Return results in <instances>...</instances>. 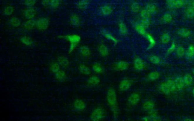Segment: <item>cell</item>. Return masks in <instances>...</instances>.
I'll return each mask as SVG.
<instances>
[{
	"label": "cell",
	"mask_w": 194,
	"mask_h": 121,
	"mask_svg": "<svg viewBox=\"0 0 194 121\" xmlns=\"http://www.w3.org/2000/svg\"><path fill=\"white\" fill-rule=\"evenodd\" d=\"M106 100L107 104L113 113V116L115 118L118 117L119 110L117 95L115 90L113 88H110L107 91Z\"/></svg>",
	"instance_id": "6da1fadb"
},
{
	"label": "cell",
	"mask_w": 194,
	"mask_h": 121,
	"mask_svg": "<svg viewBox=\"0 0 194 121\" xmlns=\"http://www.w3.org/2000/svg\"><path fill=\"white\" fill-rule=\"evenodd\" d=\"M105 111L102 107H98L93 109L91 113L90 118L91 120L99 121L102 120L105 117Z\"/></svg>",
	"instance_id": "7a4b0ae2"
},
{
	"label": "cell",
	"mask_w": 194,
	"mask_h": 121,
	"mask_svg": "<svg viewBox=\"0 0 194 121\" xmlns=\"http://www.w3.org/2000/svg\"><path fill=\"white\" fill-rule=\"evenodd\" d=\"M50 20L46 18H41L36 20L35 27L39 30H46L49 27Z\"/></svg>",
	"instance_id": "3957f363"
},
{
	"label": "cell",
	"mask_w": 194,
	"mask_h": 121,
	"mask_svg": "<svg viewBox=\"0 0 194 121\" xmlns=\"http://www.w3.org/2000/svg\"><path fill=\"white\" fill-rule=\"evenodd\" d=\"M141 99L140 95L137 92L132 93L129 95L127 99V102L131 106H135L139 104Z\"/></svg>",
	"instance_id": "277c9868"
},
{
	"label": "cell",
	"mask_w": 194,
	"mask_h": 121,
	"mask_svg": "<svg viewBox=\"0 0 194 121\" xmlns=\"http://www.w3.org/2000/svg\"><path fill=\"white\" fill-rule=\"evenodd\" d=\"M132 84L131 80L127 78L122 79L119 84V91L122 92H127L131 88Z\"/></svg>",
	"instance_id": "5b68a950"
},
{
	"label": "cell",
	"mask_w": 194,
	"mask_h": 121,
	"mask_svg": "<svg viewBox=\"0 0 194 121\" xmlns=\"http://www.w3.org/2000/svg\"><path fill=\"white\" fill-rule=\"evenodd\" d=\"M23 16L27 20H31L34 18L37 15V11L33 7H28L24 10Z\"/></svg>",
	"instance_id": "8992f818"
},
{
	"label": "cell",
	"mask_w": 194,
	"mask_h": 121,
	"mask_svg": "<svg viewBox=\"0 0 194 121\" xmlns=\"http://www.w3.org/2000/svg\"><path fill=\"white\" fill-rule=\"evenodd\" d=\"M134 68L138 71H142L145 68L144 62L140 58H136L134 61Z\"/></svg>",
	"instance_id": "52a82bcc"
},
{
	"label": "cell",
	"mask_w": 194,
	"mask_h": 121,
	"mask_svg": "<svg viewBox=\"0 0 194 121\" xmlns=\"http://www.w3.org/2000/svg\"><path fill=\"white\" fill-rule=\"evenodd\" d=\"M129 68L128 63L123 61H121L116 63L115 65V69L119 71H124L127 70Z\"/></svg>",
	"instance_id": "ba28073f"
},
{
	"label": "cell",
	"mask_w": 194,
	"mask_h": 121,
	"mask_svg": "<svg viewBox=\"0 0 194 121\" xmlns=\"http://www.w3.org/2000/svg\"><path fill=\"white\" fill-rule=\"evenodd\" d=\"M156 104L152 100H147L144 101L142 105V108L144 111L148 112L155 109Z\"/></svg>",
	"instance_id": "9c48e42d"
},
{
	"label": "cell",
	"mask_w": 194,
	"mask_h": 121,
	"mask_svg": "<svg viewBox=\"0 0 194 121\" xmlns=\"http://www.w3.org/2000/svg\"><path fill=\"white\" fill-rule=\"evenodd\" d=\"M191 32L190 29L186 28H181L178 30V35L183 38H188L190 37Z\"/></svg>",
	"instance_id": "30bf717a"
},
{
	"label": "cell",
	"mask_w": 194,
	"mask_h": 121,
	"mask_svg": "<svg viewBox=\"0 0 194 121\" xmlns=\"http://www.w3.org/2000/svg\"><path fill=\"white\" fill-rule=\"evenodd\" d=\"M184 14L186 18L192 20L194 19V8L192 6H190L185 8Z\"/></svg>",
	"instance_id": "8fae6325"
},
{
	"label": "cell",
	"mask_w": 194,
	"mask_h": 121,
	"mask_svg": "<svg viewBox=\"0 0 194 121\" xmlns=\"http://www.w3.org/2000/svg\"><path fill=\"white\" fill-rule=\"evenodd\" d=\"M74 108L79 111H83L86 107V105L85 102L81 100H76L74 104Z\"/></svg>",
	"instance_id": "7c38bea8"
},
{
	"label": "cell",
	"mask_w": 194,
	"mask_h": 121,
	"mask_svg": "<svg viewBox=\"0 0 194 121\" xmlns=\"http://www.w3.org/2000/svg\"><path fill=\"white\" fill-rule=\"evenodd\" d=\"M174 81H175L177 90L181 91L186 86H185L184 81H183V77H177L174 79Z\"/></svg>",
	"instance_id": "4fadbf2b"
},
{
	"label": "cell",
	"mask_w": 194,
	"mask_h": 121,
	"mask_svg": "<svg viewBox=\"0 0 194 121\" xmlns=\"http://www.w3.org/2000/svg\"><path fill=\"white\" fill-rule=\"evenodd\" d=\"M159 89L161 93L165 96H169L171 94L166 82H163L160 84L159 86Z\"/></svg>",
	"instance_id": "5bb4252c"
},
{
	"label": "cell",
	"mask_w": 194,
	"mask_h": 121,
	"mask_svg": "<svg viewBox=\"0 0 194 121\" xmlns=\"http://www.w3.org/2000/svg\"><path fill=\"white\" fill-rule=\"evenodd\" d=\"M146 10L151 15H155L158 11L157 6L154 3L148 4L146 8Z\"/></svg>",
	"instance_id": "9a60e30c"
},
{
	"label": "cell",
	"mask_w": 194,
	"mask_h": 121,
	"mask_svg": "<svg viewBox=\"0 0 194 121\" xmlns=\"http://www.w3.org/2000/svg\"><path fill=\"white\" fill-rule=\"evenodd\" d=\"M100 82V78L96 75L91 76L90 77L87 81L88 84L90 86H93L98 85Z\"/></svg>",
	"instance_id": "2e32d148"
},
{
	"label": "cell",
	"mask_w": 194,
	"mask_h": 121,
	"mask_svg": "<svg viewBox=\"0 0 194 121\" xmlns=\"http://www.w3.org/2000/svg\"><path fill=\"white\" fill-rule=\"evenodd\" d=\"M183 78L185 86H190L192 85L193 83V78L191 75L190 73H187L185 75Z\"/></svg>",
	"instance_id": "e0dca14e"
},
{
	"label": "cell",
	"mask_w": 194,
	"mask_h": 121,
	"mask_svg": "<svg viewBox=\"0 0 194 121\" xmlns=\"http://www.w3.org/2000/svg\"><path fill=\"white\" fill-rule=\"evenodd\" d=\"M36 20L33 19L28 20L24 23L23 27L24 29L27 30H31L34 27H35Z\"/></svg>",
	"instance_id": "ac0fdd59"
},
{
	"label": "cell",
	"mask_w": 194,
	"mask_h": 121,
	"mask_svg": "<svg viewBox=\"0 0 194 121\" xmlns=\"http://www.w3.org/2000/svg\"><path fill=\"white\" fill-rule=\"evenodd\" d=\"M173 19L172 14L169 12L165 13L162 17L163 22L167 24L171 23L173 21Z\"/></svg>",
	"instance_id": "d6986e66"
},
{
	"label": "cell",
	"mask_w": 194,
	"mask_h": 121,
	"mask_svg": "<svg viewBox=\"0 0 194 121\" xmlns=\"http://www.w3.org/2000/svg\"><path fill=\"white\" fill-rule=\"evenodd\" d=\"M70 22L72 25L75 27L79 26L80 24V19L78 15L72 14L70 18Z\"/></svg>",
	"instance_id": "ffe728a7"
},
{
	"label": "cell",
	"mask_w": 194,
	"mask_h": 121,
	"mask_svg": "<svg viewBox=\"0 0 194 121\" xmlns=\"http://www.w3.org/2000/svg\"><path fill=\"white\" fill-rule=\"evenodd\" d=\"M160 77V73L157 71H153L151 72L147 76V79L149 80L154 82L159 79Z\"/></svg>",
	"instance_id": "44dd1931"
},
{
	"label": "cell",
	"mask_w": 194,
	"mask_h": 121,
	"mask_svg": "<svg viewBox=\"0 0 194 121\" xmlns=\"http://www.w3.org/2000/svg\"><path fill=\"white\" fill-rule=\"evenodd\" d=\"M186 57L189 60L194 59V44L190 45L186 51Z\"/></svg>",
	"instance_id": "7402d4cb"
},
{
	"label": "cell",
	"mask_w": 194,
	"mask_h": 121,
	"mask_svg": "<svg viewBox=\"0 0 194 121\" xmlns=\"http://www.w3.org/2000/svg\"><path fill=\"white\" fill-rule=\"evenodd\" d=\"M171 36L169 33L165 32L163 33L160 37V41L161 43L164 44H166L170 42Z\"/></svg>",
	"instance_id": "603a6c76"
},
{
	"label": "cell",
	"mask_w": 194,
	"mask_h": 121,
	"mask_svg": "<svg viewBox=\"0 0 194 121\" xmlns=\"http://www.w3.org/2000/svg\"><path fill=\"white\" fill-rule=\"evenodd\" d=\"M99 52L101 56L103 57H106L108 56L109 53L108 48L104 44H101L99 46Z\"/></svg>",
	"instance_id": "cb8c5ba5"
},
{
	"label": "cell",
	"mask_w": 194,
	"mask_h": 121,
	"mask_svg": "<svg viewBox=\"0 0 194 121\" xmlns=\"http://www.w3.org/2000/svg\"><path fill=\"white\" fill-rule=\"evenodd\" d=\"M144 36L149 43V49H151L154 47L156 44V42L154 37L151 34L147 33Z\"/></svg>",
	"instance_id": "d4e9b609"
},
{
	"label": "cell",
	"mask_w": 194,
	"mask_h": 121,
	"mask_svg": "<svg viewBox=\"0 0 194 121\" xmlns=\"http://www.w3.org/2000/svg\"><path fill=\"white\" fill-rule=\"evenodd\" d=\"M92 69L94 73L97 74H103L104 72L103 67L100 64L96 63L93 65Z\"/></svg>",
	"instance_id": "484cf974"
},
{
	"label": "cell",
	"mask_w": 194,
	"mask_h": 121,
	"mask_svg": "<svg viewBox=\"0 0 194 121\" xmlns=\"http://www.w3.org/2000/svg\"><path fill=\"white\" fill-rule=\"evenodd\" d=\"M9 23L14 27H18L21 25V20L19 18L13 17L10 19Z\"/></svg>",
	"instance_id": "4316f807"
},
{
	"label": "cell",
	"mask_w": 194,
	"mask_h": 121,
	"mask_svg": "<svg viewBox=\"0 0 194 121\" xmlns=\"http://www.w3.org/2000/svg\"><path fill=\"white\" fill-rule=\"evenodd\" d=\"M112 11V9L111 6L108 5H105L102 6L101 9V12L102 15L104 16H107L111 14Z\"/></svg>",
	"instance_id": "83f0119b"
},
{
	"label": "cell",
	"mask_w": 194,
	"mask_h": 121,
	"mask_svg": "<svg viewBox=\"0 0 194 121\" xmlns=\"http://www.w3.org/2000/svg\"><path fill=\"white\" fill-rule=\"evenodd\" d=\"M166 82L171 93H173L176 91V87L174 80L171 79H169Z\"/></svg>",
	"instance_id": "f1b7e54d"
},
{
	"label": "cell",
	"mask_w": 194,
	"mask_h": 121,
	"mask_svg": "<svg viewBox=\"0 0 194 121\" xmlns=\"http://www.w3.org/2000/svg\"><path fill=\"white\" fill-rule=\"evenodd\" d=\"M175 51L176 54L178 57L182 58L186 55V50L183 46H177Z\"/></svg>",
	"instance_id": "f546056e"
},
{
	"label": "cell",
	"mask_w": 194,
	"mask_h": 121,
	"mask_svg": "<svg viewBox=\"0 0 194 121\" xmlns=\"http://www.w3.org/2000/svg\"><path fill=\"white\" fill-rule=\"evenodd\" d=\"M148 116L149 117L150 120H159L158 116V112L156 109H154L147 112Z\"/></svg>",
	"instance_id": "4dcf8cb0"
},
{
	"label": "cell",
	"mask_w": 194,
	"mask_h": 121,
	"mask_svg": "<svg viewBox=\"0 0 194 121\" xmlns=\"http://www.w3.org/2000/svg\"><path fill=\"white\" fill-rule=\"evenodd\" d=\"M149 60L151 63L156 65H159L161 62V58L156 55H151L149 58Z\"/></svg>",
	"instance_id": "1f68e13d"
},
{
	"label": "cell",
	"mask_w": 194,
	"mask_h": 121,
	"mask_svg": "<svg viewBox=\"0 0 194 121\" xmlns=\"http://www.w3.org/2000/svg\"><path fill=\"white\" fill-rule=\"evenodd\" d=\"M177 0H166V4L167 7L169 9L176 10V4Z\"/></svg>",
	"instance_id": "d6a6232c"
},
{
	"label": "cell",
	"mask_w": 194,
	"mask_h": 121,
	"mask_svg": "<svg viewBox=\"0 0 194 121\" xmlns=\"http://www.w3.org/2000/svg\"><path fill=\"white\" fill-rule=\"evenodd\" d=\"M79 69L80 72L85 75H89L91 73V70L89 67L84 65H80Z\"/></svg>",
	"instance_id": "836d02e7"
},
{
	"label": "cell",
	"mask_w": 194,
	"mask_h": 121,
	"mask_svg": "<svg viewBox=\"0 0 194 121\" xmlns=\"http://www.w3.org/2000/svg\"><path fill=\"white\" fill-rule=\"evenodd\" d=\"M89 5L88 0H81L77 4V7L80 10H84Z\"/></svg>",
	"instance_id": "e575fe53"
},
{
	"label": "cell",
	"mask_w": 194,
	"mask_h": 121,
	"mask_svg": "<svg viewBox=\"0 0 194 121\" xmlns=\"http://www.w3.org/2000/svg\"><path fill=\"white\" fill-rule=\"evenodd\" d=\"M103 34L104 37L107 39L113 42L114 43H117L118 40L110 33L106 32H104L103 33Z\"/></svg>",
	"instance_id": "d590c367"
},
{
	"label": "cell",
	"mask_w": 194,
	"mask_h": 121,
	"mask_svg": "<svg viewBox=\"0 0 194 121\" xmlns=\"http://www.w3.org/2000/svg\"><path fill=\"white\" fill-rule=\"evenodd\" d=\"M80 52L81 55L84 56H89L90 53V49L85 46H82L80 48Z\"/></svg>",
	"instance_id": "8d00e7d4"
},
{
	"label": "cell",
	"mask_w": 194,
	"mask_h": 121,
	"mask_svg": "<svg viewBox=\"0 0 194 121\" xmlns=\"http://www.w3.org/2000/svg\"><path fill=\"white\" fill-rule=\"evenodd\" d=\"M14 11V8L12 6H7L4 10V14L6 16H10L12 15Z\"/></svg>",
	"instance_id": "74e56055"
},
{
	"label": "cell",
	"mask_w": 194,
	"mask_h": 121,
	"mask_svg": "<svg viewBox=\"0 0 194 121\" xmlns=\"http://www.w3.org/2000/svg\"><path fill=\"white\" fill-rule=\"evenodd\" d=\"M61 4V0H51L49 6L50 8L56 9Z\"/></svg>",
	"instance_id": "f35d334b"
},
{
	"label": "cell",
	"mask_w": 194,
	"mask_h": 121,
	"mask_svg": "<svg viewBox=\"0 0 194 121\" xmlns=\"http://www.w3.org/2000/svg\"><path fill=\"white\" fill-rule=\"evenodd\" d=\"M24 2L28 7H33L36 4L37 0H24Z\"/></svg>",
	"instance_id": "ab89813d"
},
{
	"label": "cell",
	"mask_w": 194,
	"mask_h": 121,
	"mask_svg": "<svg viewBox=\"0 0 194 121\" xmlns=\"http://www.w3.org/2000/svg\"><path fill=\"white\" fill-rule=\"evenodd\" d=\"M120 32L121 34L123 35H126L127 33V29L123 24H120Z\"/></svg>",
	"instance_id": "60d3db41"
},
{
	"label": "cell",
	"mask_w": 194,
	"mask_h": 121,
	"mask_svg": "<svg viewBox=\"0 0 194 121\" xmlns=\"http://www.w3.org/2000/svg\"><path fill=\"white\" fill-rule=\"evenodd\" d=\"M177 47V46L176 44V43H174V42H173L171 45L170 47H169V49H168L167 51V53L171 54L172 53L174 52V51H175Z\"/></svg>",
	"instance_id": "b9f144b4"
},
{
	"label": "cell",
	"mask_w": 194,
	"mask_h": 121,
	"mask_svg": "<svg viewBox=\"0 0 194 121\" xmlns=\"http://www.w3.org/2000/svg\"><path fill=\"white\" fill-rule=\"evenodd\" d=\"M131 9L132 10L134 11V12H138L139 10V4L136 3H133L132 5Z\"/></svg>",
	"instance_id": "7bdbcfd3"
},
{
	"label": "cell",
	"mask_w": 194,
	"mask_h": 121,
	"mask_svg": "<svg viewBox=\"0 0 194 121\" xmlns=\"http://www.w3.org/2000/svg\"><path fill=\"white\" fill-rule=\"evenodd\" d=\"M50 1L51 0H41V2L44 6H49Z\"/></svg>",
	"instance_id": "ee69618b"
},
{
	"label": "cell",
	"mask_w": 194,
	"mask_h": 121,
	"mask_svg": "<svg viewBox=\"0 0 194 121\" xmlns=\"http://www.w3.org/2000/svg\"><path fill=\"white\" fill-rule=\"evenodd\" d=\"M22 41H23V42H24V43L25 44L29 45L31 44L30 41V39H28L27 38H23V39H22Z\"/></svg>",
	"instance_id": "f6af8a7d"
},
{
	"label": "cell",
	"mask_w": 194,
	"mask_h": 121,
	"mask_svg": "<svg viewBox=\"0 0 194 121\" xmlns=\"http://www.w3.org/2000/svg\"><path fill=\"white\" fill-rule=\"evenodd\" d=\"M190 6H192V7L194 8V0H191V1Z\"/></svg>",
	"instance_id": "bcb514c9"
},
{
	"label": "cell",
	"mask_w": 194,
	"mask_h": 121,
	"mask_svg": "<svg viewBox=\"0 0 194 121\" xmlns=\"http://www.w3.org/2000/svg\"><path fill=\"white\" fill-rule=\"evenodd\" d=\"M192 94L193 96V97H194V87H193V89L192 90Z\"/></svg>",
	"instance_id": "7dc6e473"
},
{
	"label": "cell",
	"mask_w": 194,
	"mask_h": 121,
	"mask_svg": "<svg viewBox=\"0 0 194 121\" xmlns=\"http://www.w3.org/2000/svg\"><path fill=\"white\" fill-rule=\"evenodd\" d=\"M193 75L194 76V69L193 70Z\"/></svg>",
	"instance_id": "c3c4849f"
}]
</instances>
